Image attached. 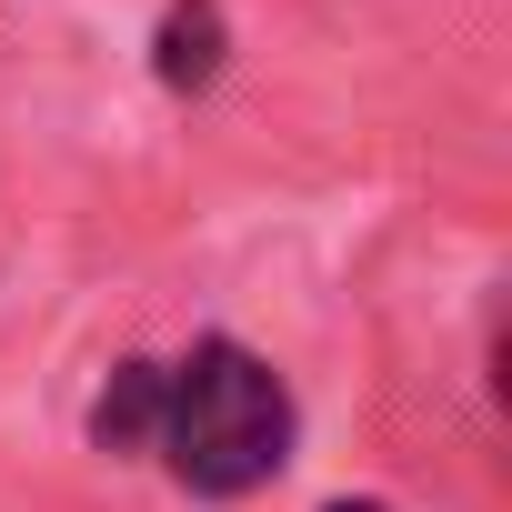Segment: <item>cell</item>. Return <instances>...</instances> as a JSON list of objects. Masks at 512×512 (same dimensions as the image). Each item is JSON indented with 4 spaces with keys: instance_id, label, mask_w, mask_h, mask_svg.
Here are the masks:
<instances>
[{
    "instance_id": "1",
    "label": "cell",
    "mask_w": 512,
    "mask_h": 512,
    "mask_svg": "<svg viewBox=\"0 0 512 512\" xmlns=\"http://www.w3.org/2000/svg\"><path fill=\"white\" fill-rule=\"evenodd\" d=\"M151 452L191 492H211V502L262 492L292 462V392H282V372L262 352H241V342H201L191 362L161 372V432H151Z\"/></svg>"
},
{
    "instance_id": "2",
    "label": "cell",
    "mask_w": 512,
    "mask_h": 512,
    "mask_svg": "<svg viewBox=\"0 0 512 512\" xmlns=\"http://www.w3.org/2000/svg\"><path fill=\"white\" fill-rule=\"evenodd\" d=\"M91 432H101V452H151V432H161V362H121L101 412H91Z\"/></svg>"
},
{
    "instance_id": "4",
    "label": "cell",
    "mask_w": 512,
    "mask_h": 512,
    "mask_svg": "<svg viewBox=\"0 0 512 512\" xmlns=\"http://www.w3.org/2000/svg\"><path fill=\"white\" fill-rule=\"evenodd\" d=\"M332 512H382V502H332Z\"/></svg>"
},
{
    "instance_id": "3",
    "label": "cell",
    "mask_w": 512,
    "mask_h": 512,
    "mask_svg": "<svg viewBox=\"0 0 512 512\" xmlns=\"http://www.w3.org/2000/svg\"><path fill=\"white\" fill-rule=\"evenodd\" d=\"M221 71V11L211 0H171V21H161V81L171 91H201Z\"/></svg>"
}]
</instances>
